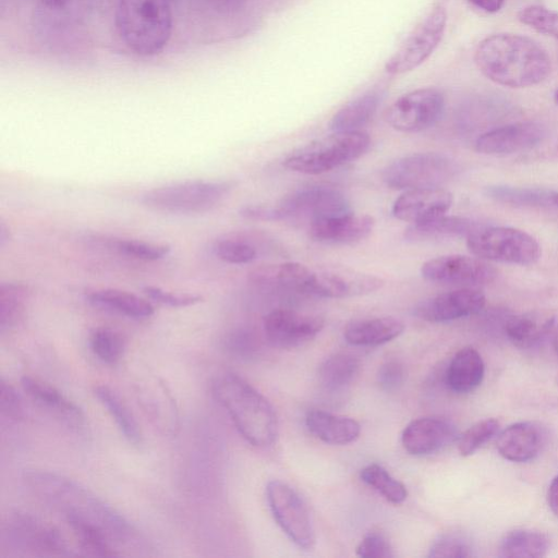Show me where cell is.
Masks as SVG:
<instances>
[{
	"label": "cell",
	"mask_w": 558,
	"mask_h": 558,
	"mask_svg": "<svg viewBox=\"0 0 558 558\" xmlns=\"http://www.w3.org/2000/svg\"><path fill=\"white\" fill-rule=\"evenodd\" d=\"M547 501L553 513L558 517V475H556L547 492Z\"/></svg>",
	"instance_id": "c3c4849f"
},
{
	"label": "cell",
	"mask_w": 558,
	"mask_h": 558,
	"mask_svg": "<svg viewBox=\"0 0 558 558\" xmlns=\"http://www.w3.org/2000/svg\"><path fill=\"white\" fill-rule=\"evenodd\" d=\"M213 251L222 262L234 265L250 264L258 256L256 246L238 234H230L216 240Z\"/></svg>",
	"instance_id": "74e56055"
},
{
	"label": "cell",
	"mask_w": 558,
	"mask_h": 558,
	"mask_svg": "<svg viewBox=\"0 0 558 558\" xmlns=\"http://www.w3.org/2000/svg\"><path fill=\"white\" fill-rule=\"evenodd\" d=\"M500 423L496 418H484L458 436V450L461 456L473 454L484 444L498 434Z\"/></svg>",
	"instance_id": "ab89813d"
},
{
	"label": "cell",
	"mask_w": 558,
	"mask_h": 558,
	"mask_svg": "<svg viewBox=\"0 0 558 558\" xmlns=\"http://www.w3.org/2000/svg\"><path fill=\"white\" fill-rule=\"evenodd\" d=\"M478 222L458 216H439L434 219L411 223L404 232V238L412 242L430 241L453 236H468Z\"/></svg>",
	"instance_id": "f1b7e54d"
},
{
	"label": "cell",
	"mask_w": 558,
	"mask_h": 558,
	"mask_svg": "<svg viewBox=\"0 0 558 558\" xmlns=\"http://www.w3.org/2000/svg\"><path fill=\"white\" fill-rule=\"evenodd\" d=\"M478 70L496 84L524 88L543 82L551 69L550 58L536 41L515 34H495L476 47Z\"/></svg>",
	"instance_id": "7a4b0ae2"
},
{
	"label": "cell",
	"mask_w": 558,
	"mask_h": 558,
	"mask_svg": "<svg viewBox=\"0 0 558 558\" xmlns=\"http://www.w3.org/2000/svg\"><path fill=\"white\" fill-rule=\"evenodd\" d=\"M9 239H10V232H9V228L3 223L1 222L0 223V246H4L5 243L9 242Z\"/></svg>",
	"instance_id": "816d5d0a"
},
{
	"label": "cell",
	"mask_w": 558,
	"mask_h": 558,
	"mask_svg": "<svg viewBox=\"0 0 558 558\" xmlns=\"http://www.w3.org/2000/svg\"><path fill=\"white\" fill-rule=\"evenodd\" d=\"M485 302L481 291L461 288L422 301L413 308V315L429 323H445L478 313Z\"/></svg>",
	"instance_id": "e0dca14e"
},
{
	"label": "cell",
	"mask_w": 558,
	"mask_h": 558,
	"mask_svg": "<svg viewBox=\"0 0 558 558\" xmlns=\"http://www.w3.org/2000/svg\"><path fill=\"white\" fill-rule=\"evenodd\" d=\"M456 162L440 153H415L401 157L383 171V180L395 190L439 187L457 172Z\"/></svg>",
	"instance_id": "ba28073f"
},
{
	"label": "cell",
	"mask_w": 558,
	"mask_h": 558,
	"mask_svg": "<svg viewBox=\"0 0 558 558\" xmlns=\"http://www.w3.org/2000/svg\"><path fill=\"white\" fill-rule=\"evenodd\" d=\"M421 275L430 282L472 288L492 283L498 272L482 258L452 254L425 262Z\"/></svg>",
	"instance_id": "9a60e30c"
},
{
	"label": "cell",
	"mask_w": 558,
	"mask_h": 558,
	"mask_svg": "<svg viewBox=\"0 0 558 558\" xmlns=\"http://www.w3.org/2000/svg\"><path fill=\"white\" fill-rule=\"evenodd\" d=\"M95 306L107 308L131 318H147L154 314V306L146 299L118 289H99L87 294Z\"/></svg>",
	"instance_id": "f546056e"
},
{
	"label": "cell",
	"mask_w": 558,
	"mask_h": 558,
	"mask_svg": "<svg viewBox=\"0 0 558 558\" xmlns=\"http://www.w3.org/2000/svg\"><path fill=\"white\" fill-rule=\"evenodd\" d=\"M144 293L153 301L171 307H185L203 301V296L195 293H174L159 287L147 286Z\"/></svg>",
	"instance_id": "f6af8a7d"
},
{
	"label": "cell",
	"mask_w": 558,
	"mask_h": 558,
	"mask_svg": "<svg viewBox=\"0 0 558 558\" xmlns=\"http://www.w3.org/2000/svg\"><path fill=\"white\" fill-rule=\"evenodd\" d=\"M458 439L456 425L447 418L425 416L411 421L403 429V448L413 456L437 452Z\"/></svg>",
	"instance_id": "ffe728a7"
},
{
	"label": "cell",
	"mask_w": 558,
	"mask_h": 558,
	"mask_svg": "<svg viewBox=\"0 0 558 558\" xmlns=\"http://www.w3.org/2000/svg\"><path fill=\"white\" fill-rule=\"evenodd\" d=\"M29 296L28 286L17 282H3L0 286V329L12 328L22 318Z\"/></svg>",
	"instance_id": "d590c367"
},
{
	"label": "cell",
	"mask_w": 558,
	"mask_h": 558,
	"mask_svg": "<svg viewBox=\"0 0 558 558\" xmlns=\"http://www.w3.org/2000/svg\"><path fill=\"white\" fill-rule=\"evenodd\" d=\"M380 102V93L369 90L344 105L338 110L331 121L333 132L361 131L374 117Z\"/></svg>",
	"instance_id": "4dcf8cb0"
},
{
	"label": "cell",
	"mask_w": 558,
	"mask_h": 558,
	"mask_svg": "<svg viewBox=\"0 0 558 558\" xmlns=\"http://www.w3.org/2000/svg\"><path fill=\"white\" fill-rule=\"evenodd\" d=\"M405 377V367L398 360L386 361L377 373L379 387L388 392L398 390L404 384Z\"/></svg>",
	"instance_id": "bcb514c9"
},
{
	"label": "cell",
	"mask_w": 558,
	"mask_h": 558,
	"mask_svg": "<svg viewBox=\"0 0 558 558\" xmlns=\"http://www.w3.org/2000/svg\"><path fill=\"white\" fill-rule=\"evenodd\" d=\"M466 245L478 258L511 265H533L542 255L532 235L511 227L478 225L468 234Z\"/></svg>",
	"instance_id": "52a82bcc"
},
{
	"label": "cell",
	"mask_w": 558,
	"mask_h": 558,
	"mask_svg": "<svg viewBox=\"0 0 558 558\" xmlns=\"http://www.w3.org/2000/svg\"><path fill=\"white\" fill-rule=\"evenodd\" d=\"M553 338H554V347H555V350H556V352L558 353V325H557V326L555 327V329H554Z\"/></svg>",
	"instance_id": "f5cc1de1"
},
{
	"label": "cell",
	"mask_w": 558,
	"mask_h": 558,
	"mask_svg": "<svg viewBox=\"0 0 558 558\" xmlns=\"http://www.w3.org/2000/svg\"><path fill=\"white\" fill-rule=\"evenodd\" d=\"M484 195L515 207L558 209V191L553 189L489 185Z\"/></svg>",
	"instance_id": "4316f807"
},
{
	"label": "cell",
	"mask_w": 558,
	"mask_h": 558,
	"mask_svg": "<svg viewBox=\"0 0 558 558\" xmlns=\"http://www.w3.org/2000/svg\"><path fill=\"white\" fill-rule=\"evenodd\" d=\"M108 245L120 254L143 260H158L166 257L170 246L130 239H113Z\"/></svg>",
	"instance_id": "b9f144b4"
},
{
	"label": "cell",
	"mask_w": 558,
	"mask_h": 558,
	"mask_svg": "<svg viewBox=\"0 0 558 558\" xmlns=\"http://www.w3.org/2000/svg\"><path fill=\"white\" fill-rule=\"evenodd\" d=\"M300 292L328 299L366 295L381 289L383 278L343 266L305 267Z\"/></svg>",
	"instance_id": "30bf717a"
},
{
	"label": "cell",
	"mask_w": 558,
	"mask_h": 558,
	"mask_svg": "<svg viewBox=\"0 0 558 558\" xmlns=\"http://www.w3.org/2000/svg\"><path fill=\"white\" fill-rule=\"evenodd\" d=\"M554 100H555V104L558 106V88L555 92Z\"/></svg>",
	"instance_id": "db71d44e"
},
{
	"label": "cell",
	"mask_w": 558,
	"mask_h": 558,
	"mask_svg": "<svg viewBox=\"0 0 558 558\" xmlns=\"http://www.w3.org/2000/svg\"><path fill=\"white\" fill-rule=\"evenodd\" d=\"M73 531L80 548L88 556L114 557L116 551L112 539L100 527L77 519H66Z\"/></svg>",
	"instance_id": "e575fe53"
},
{
	"label": "cell",
	"mask_w": 558,
	"mask_h": 558,
	"mask_svg": "<svg viewBox=\"0 0 558 558\" xmlns=\"http://www.w3.org/2000/svg\"><path fill=\"white\" fill-rule=\"evenodd\" d=\"M473 545L470 538L461 533H446L430 546L428 557L433 558H468L472 557Z\"/></svg>",
	"instance_id": "7bdbcfd3"
},
{
	"label": "cell",
	"mask_w": 558,
	"mask_h": 558,
	"mask_svg": "<svg viewBox=\"0 0 558 558\" xmlns=\"http://www.w3.org/2000/svg\"><path fill=\"white\" fill-rule=\"evenodd\" d=\"M361 480L378 492L386 500L398 505L408 497L405 486L381 465L372 463L361 470Z\"/></svg>",
	"instance_id": "8d00e7d4"
},
{
	"label": "cell",
	"mask_w": 558,
	"mask_h": 558,
	"mask_svg": "<svg viewBox=\"0 0 558 558\" xmlns=\"http://www.w3.org/2000/svg\"><path fill=\"white\" fill-rule=\"evenodd\" d=\"M369 146L365 132H333L288 155L283 166L299 173L320 174L360 158Z\"/></svg>",
	"instance_id": "5b68a950"
},
{
	"label": "cell",
	"mask_w": 558,
	"mask_h": 558,
	"mask_svg": "<svg viewBox=\"0 0 558 558\" xmlns=\"http://www.w3.org/2000/svg\"><path fill=\"white\" fill-rule=\"evenodd\" d=\"M446 23V10L440 5L435 7L388 59L385 65L386 72L398 75L421 65L440 43Z\"/></svg>",
	"instance_id": "4fadbf2b"
},
{
	"label": "cell",
	"mask_w": 558,
	"mask_h": 558,
	"mask_svg": "<svg viewBox=\"0 0 558 558\" xmlns=\"http://www.w3.org/2000/svg\"><path fill=\"white\" fill-rule=\"evenodd\" d=\"M544 428L535 422H518L498 434L497 450L506 460L527 462L539 454L545 444Z\"/></svg>",
	"instance_id": "7402d4cb"
},
{
	"label": "cell",
	"mask_w": 558,
	"mask_h": 558,
	"mask_svg": "<svg viewBox=\"0 0 558 558\" xmlns=\"http://www.w3.org/2000/svg\"><path fill=\"white\" fill-rule=\"evenodd\" d=\"M2 541L17 551L37 556H71L62 534L33 514L14 511L2 524Z\"/></svg>",
	"instance_id": "9c48e42d"
},
{
	"label": "cell",
	"mask_w": 558,
	"mask_h": 558,
	"mask_svg": "<svg viewBox=\"0 0 558 558\" xmlns=\"http://www.w3.org/2000/svg\"><path fill=\"white\" fill-rule=\"evenodd\" d=\"M375 219L352 211L323 218L308 226L310 236L324 244H352L366 239L373 231Z\"/></svg>",
	"instance_id": "44dd1931"
},
{
	"label": "cell",
	"mask_w": 558,
	"mask_h": 558,
	"mask_svg": "<svg viewBox=\"0 0 558 558\" xmlns=\"http://www.w3.org/2000/svg\"><path fill=\"white\" fill-rule=\"evenodd\" d=\"M484 369L481 354L474 348H462L450 361L446 374L447 385L457 393L471 392L481 385Z\"/></svg>",
	"instance_id": "83f0119b"
},
{
	"label": "cell",
	"mask_w": 558,
	"mask_h": 558,
	"mask_svg": "<svg viewBox=\"0 0 558 558\" xmlns=\"http://www.w3.org/2000/svg\"><path fill=\"white\" fill-rule=\"evenodd\" d=\"M444 108L445 99L440 90L420 88L396 99L386 112V121L399 132H421L440 119Z\"/></svg>",
	"instance_id": "5bb4252c"
},
{
	"label": "cell",
	"mask_w": 558,
	"mask_h": 558,
	"mask_svg": "<svg viewBox=\"0 0 558 558\" xmlns=\"http://www.w3.org/2000/svg\"><path fill=\"white\" fill-rule=\"evenodd\" d=\"M403 330L404 325L400 319L385 316L351 322L343 336L352 345L374 347L396 339Z\"/></svg>",
	"instance_id": "484cf974"
},
{
	"label": "cell",
	"mask_w": 558,
	"mask_h": 558,
	"mask_svg": "<svg viewBox=\"0 0 558 558\" xmlns=\"http://www.w3.org/2000/svg\"><path fill=\"white\" fill-rule=\"evenodd\" d=\"M557 383H558V380H557Z\"/></svg>",
	"instance_id": "9f6ffc18"
},
{
	"label": "cell",
	"mask_w": 558,
	"mask_h": 558,
	"mask_svg": "<svg viewBox=\"0 0 558 558\" xmlns=\"http://www.w3.org/2000/svg\"><path fill=\"white\" fill-rule=\"evenodd\" d=\"M360 360L349 353H336L327 357L318 368L320 385L330 391L350 386L360 371Z\"/></svg>",
	"instance_id": "d6a6232c"
},
{
	"label": "cell",
	"mask_w": 558,
	"mask_h": 558,
	"mask_svg": "<svg viewBox=\"0 0 558 558\" xmlns=\"http://www.w3.org/2000/svg\"><path fill=\"white\" fill-rule=\"evenodd\" d=\"M233 187L232 181H184L150 189L142 195L141 202L161 213L203 214L219 205Z\"/></svg>",
	"instance_id": "8992f818"
},
{
	"label": "cell",
	"mask_w": 558,
	"mask_h": 558,
	"mask_svg": "<svg viewBox=\"0 0 558 558\" xmlns=\"http://www.w3.org/2000/svg\"><path fill=\"white\" fill-rule=\"evenodd\" d=\"M21 385L34 402L53 412L69 426L78 427L82 424L81 409L50 384L32 376H24Z\"/></svg>",
	"instance_id": "d4e9b609"
},
{
	"label": "cell",
	"mask_w": 558,
	"mask_h": 558,
	"mask_svg": "<svg viewBox=\"0 0 558 558\" xmlns=\"http://www.w3.org/2000/svg\"><path fill=\"white\" fill-rule=\"evenodd\" d=\"M213 395L247 442L268 447L276 441L279 433L276 411L246 380L236 374L223 373L214 380Z\"/></svg>",
	"instance_id": "3957f363"
},
{
	"label": "cell",
	"mask_w": 558,
	"mask_h": 558,
	"mask_svg": "<svg viewBox=\"0 0 558 558\" xmlns=\"http://www.w3.org/2000/svg\"><path fill=\"white\" fill-rule=\"evenodd\" d=\"M45 7L51 10L63 9L71 0H39Z\"/></svg>",
	"instance_id": "f907efd6"
},
{
	"label": "cell",
	"mask_w": 558,
	"mask_h": 558,
	"mask_svg": "<svg viewBox=\"0 0 558 558\" xmlns=\"http://www.w3.org/2000/svg\"><path fill=\"white\" fill-rule=\"evenodd\" d=\"M305 425L316 438L330 445L351 444L361 434V425L354 418L323 410L308 411Z\"/></svg>",
	"instance_id": "cb8c5ba5"
},
{
	"label": "cell",
	"mask_w": 558,
	"mask_h": 558,
	"mask_svg": "<svg viewBox=\"0 0 558 558\" xmlns=\"http://www.w3.org/2000/svg\"><path fill=\"white\" fill-rule=\"evenodd\" d=\"M361 558H392L391 544L387 536L380 531H371L364 535L355 549Z\"/></svg>",
	"instance_id": "ee69618b"
},
{
	"label": "cell",
	"mask_w": 558,
	"mask_h": 558,
	"mask_svg": "<svg viewBox=\"0 0 558 558\" xmlns=\"http://www.w3.org/2000/svg\"><path fill=\"white\" fill-rule=\"evenodd\" d=\"M0 410L2 415L10 420L21 421L24 417L20 396L15 389L3 379L0 381Z\"/></svg>",
	"instance_id": "7dc6e473"
},
{
	"label": "cell",
	"mask_w": 558,
	"mask_h": 558,
	"mask_svg": "<svg viewBox=\"0 0 558 558\" xmlns=\"http://www.w3.org/2000/svg\"><path fill=\"white\" fill-rule=\"evenodd\" d=\"M473 5L477 7L478 9L488 12V13H495L499 11L505 0H468Z\"/></svg>",
	"instance_id": "681fc988"
},
{
	"label": "cell",
	"mask_w": 558,
	"mask_h": 558,
	"mask_svg": "<svg viewBox=\"0 0 558 558\" xmlns=\"http://www.w3.org/2000/svg\"><path fill=\"white\" fill-rule=\"evenodd\" d=\"M545 130L535 122H517L490 130L475 141L476 151L489 156H505L525 151L539 145Z\"/></svg>",
	"instance_id": "ac0fdd59"
},
{
	"label": "cell",
	"mask_w": 558,
	"mask_h": 558,
	"mask_svg": "<svg viewBox=\"0 0 558 558\" xmlns=\"http://www.w3.org/2000/svg\"><path fill=\"white\" fill-rule=\"evenodd\" d=\"M89 344L93 353L107 364L119 361L124 350L121 335L106 327L97 328L92 332Z\"/></svg>",
	"instance_id": "f35d334b"
},
{
	"label": "cell",
	"mask_w": 558,
	"mask_h": 558,
	"mask_svg": "<svg viewBox=\"0 0 558 558\" xmlns=\"http://www.w3.org/2000/svg\"><path fill=\"white\" fill-rule=\"evenodd\" d=\"M556 327L555 316L546 311H530L510 317L505 331L518 348L530 349L538 345Z\"/></svg>",
	"instance_id": "603a6c76"
},
{
	"label": "cell",
	"mask_w": 558,
	"mask_h": 558,
	"mask_svg": "<svg viewBox=\"0 0 558 558\" xmlns=\"http://www.w3.org/2000/svg\"><path fill=\"white\" fill-rule=\"evenodd\" d=\"M95 395L106 407L124 438L133 445L141 444L142 434L140 427L118 395L107 386H97Z\"/></svg>",
	"instance_id": "836d02e7"
},
{
	"label": "cell",
	"mask_w": 558,
	"mask_h": 558,
	"mask_svg": "<svg viewBox=\"0 0 558 558\" xmlns=\"http://www.w3.org/2000/svg\"><path fill=\"white\" fill-rule=\"evenodd\" d=\"M548 536L536 530L515 529L500 541L499 555L505 558H541L549 550Z\"/></svg>",
	"instance_id": "1f68e13d"
},
{
	"label": "cell",
	"mask_w": 558,
	"mask_h": 558,
	"mask_svg": "<svg viewBox=\"0 0 558 558\" xmlns=\"http://www.w3.org/2000/svg\"><path fill=\"white\" fill-rule=\"evenodd\" d=\"M324 324V319L317 315L277 308L265 316L264 331L271 345L293 349L313 340L320 332Z\"/></svg>",
	"instance_id": "2e32d148"
},
{
	"label": "cell",
	"mask_w": 558,
	"mask_h": 558,
	"mask_svg": "<svg viewBox=\"0 0 558 558\" xmlns=\"http://www.w3.org/2000/svg\"><path fill=\"white\" fill-rule=\"evenodd\" d=\"M452 202V194L440 186L407 190L395 201L391 213L399 220L420 223L446 215Z\"/></svg>",
	"instance_id": "d6986e66"
},
{
	"label": "cell",
	"mask_w": 558,
	"mask_h": 558,
	"mask_svg": "<svg viewBox=\"0 0 558 558\" xmlns=\"http://www.w3.org/2000/svg\"><path fill=\"white\" fill-rule=\"evenodd\" d=\"M266 498L274 519L298 547L310 550L316 542L314 525L306 505L299 494L281 481H270Z\"/></svg>",
	"instance_id": "7c38bea8"
},
{
	"label": "cell",
	"mask_w": 558,
	"mask_h": 558,
	"mask_svg": "<svg viewBox=\"0 0 558 558\" xmlns=\"http://www.w3.org/2000/svg\"><path fill=\"white\" fill-rule=\"evenodd\" d=\"M114 23L121 41L141 57L157 56L167 47L173 26L169 0H118Z\"/></svg>",
	"instance_id": "277c9868"
},
{
	"label": "cell",
	"mask_w": 558,
	"mask_h": 558,
	"mask_svg": "<svg viewBox=\"0 0 558 558\" xmlns=\"http://www.w3.org/2000/svg\"><path fill=\"white\" fill-rule=\"evenodd\" d=\"M23 480L29 490L66 519H77L104 530L116 543L129 541L134 531L114 508L80 483L61 474L27 470Z\"/></svg>",
	"instance_id": "6da1fadb"
},
{
	"label": "cell",
	"mask_w": 558,
	"mask_h": 558,
	"mask_svg": "<svg viewBox=\"0 0 558 558\" xmlns=\"http://www.w3.org/2000/svg\"><path fill=\"white\" fill-rule=\"evenodd\" d=\"M521 23L538 33L548 35L558 40V12L543 5H529L518 13Z\"/></svg>",
	"instance_id": "60d3db41"
},
{
	"label": "cell",
	"mask_w": 558,
	"mask_h": 558,
	"mask_svg": "<svg viewBox=\"0 0 558 558\" xmlns=\"http://www.w3.org/2000/svg\"><path fill=\"white\" fill-rule=\"evenodd\" d=\"M555 153H556V155L558 156V140H557V142H556V144H555Z\"/></svg>",
	"instance_id": "11a10c76"
},
{
	"label": "cell",
	"mask_w": 558,
	"mask_h": 558,
	"mask_svg": "<svg viewBox=\"0 0 558 558\" xmlns=\"http://www.w3.org/2000/svg\"><path fill=\"white\" fill-rule=\"evenodd\" d=\"M349 211L350 205L344 195L326 185L301 187L271 206L272 221H306L308 226L316 220Z\"/></svg>",
	"instance_id": "8fae6325"
}]
</instances>
